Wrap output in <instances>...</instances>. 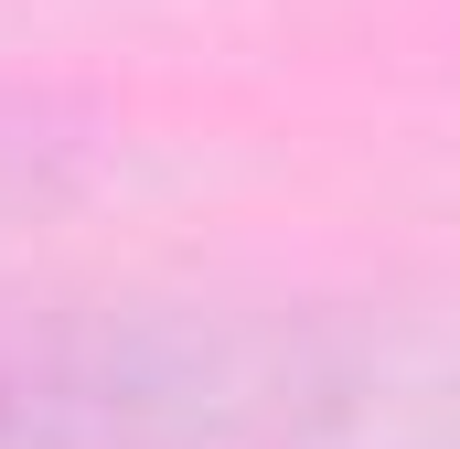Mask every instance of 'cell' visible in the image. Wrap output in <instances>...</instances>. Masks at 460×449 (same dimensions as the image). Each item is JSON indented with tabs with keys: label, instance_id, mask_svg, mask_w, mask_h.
Masks as SVG:
<instances>
[{
	"label": "cell",
	"instance_id": "1",
	"mask_svg": "<svg viewBox=\"0 0 460 449\" xmlns=\"http://www.w3.org/2000/svg\"><path fill=\"white\" fill-rule=\"evenodd\" d=\"M300 396V342L235 321H0V449H235Z\"/></svg>",
	"mask_w": 460,
	"mask_h": 449
},
{
	"label": "cell",
	"instance_id": "2",
	"mask_svg": "<svg viewBox=\"0 0 460 449\" xmlns=\"http://www.w3.org/2000/svg\"><path fill=\"white\" fill-rule=\"evenodd\" d=\"M11 172H22V128L0 118V182H11Z\"/></svg>",
	"mask_w": 460,
	"mask_h": 449
}]
</instances>
